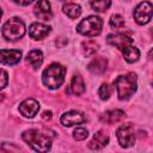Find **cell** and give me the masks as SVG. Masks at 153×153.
<instances>
[{
	"label": "cell",
	"mask_w": 153,
	"mask_h": 153,
	"mask_svg": "<svg viewBox=\"0 0 153 153\" xmlns=\"http://www.w3.org/2000/svg\"><path fill=\"white\" fill-rule=\"evenodd\" d=\"M22 137L29 146H31L35 151L38 152H47L51 147V137L48 136V134L37 129L25 130Z\"/></svg>",
	"instance_id": "obj_1"
},
{
	"label": "cell",
	"mask_w": 153,
	"mask_h": 153,
	"mask_svg": "<svg viewBox=\"0 0 153 153\" xmlns=\"http://www.w3.org/2000/svg\"><path fill=\"white\" fill-rule=\"evenodd\" d=\"M66 68L60 63H51L48 66L42 75L43 84L49 88H59L65 80Z\"/></svg>",
	"instance_id": "obj_2"
},
{
	"label": "cell",
	"mask_w": 153,
	"mask_h": 153,
	"mask_svg": "<svg viewBox=\"0 0 153 153\" xmlns=\"http://www.w3.org/2000/svg\"><path fill=\"white\" fill-rule=\"evenodd\" d=\"M114 85L116 86L118 98L121 100H126L136 91V74L128 73L120 75L114 81Z\"/></svg>",
	"instance_id": "obj_3"
},
{
	"label": "cell",
	"mask_w": 153,
	"mask_h": 153,
	"mask_svg": "<svg viewBox=\"0 0 153 153\" xmlns=\"http://www.w3.org/2000/svg\"><path fill=\"white\" fill-rule=\"evenodd\" d=\"M25 33V24L22 19L13 17L8 19L2 26V36L7 41H17Z\"/></svg>",
	"instance_id": "obj_4"
},
{
	"label": "cell",
	"mask_w": 153,
	"mask_h": 153,
	"mask_svg": "<svg viewBox=\"0 0 153 153\" xmlns=\"http://www.w3.org/2000/svg\"><path fill=\"white\" fill-rule=\"evenodd\" d=\"M102 27H103V20L99 17L88 16L78 24L76 31L85 36H97L102 32Z\"/></svg>",
	"instance_id": "obj_5"
},
{
	"label": "cell",
	"mask_w": 153,
	"mask_h": 153,
	"mask_svg": "<svg viewBox=\"0 0 153 153\" xmlns=\"http://www.w3.org/2000/svg\"><path fill=\"white\" fill-rule=\"evenodd\" d=\"M116 135H117V140L122 147H126V148L130 147L135 142V130H134V127L131 126V123L122 124L117 129Z\"/></svg>",
	"instance_id": "obj_6"
},
{
	"label": "cell",
	"mask_w": 153,
	"mask_h": 153,
	"mask_svg": "<svg viewBox=\"0 0 153 153\" xmlns=\"http://www.w3.org/2000/svg\"><path fill=\"white\" fill-rule=\"evenodd\" d=\"M152 11H153V7H152V4L149 1L140 2L134 10L135 22L137 24H140V25L147 24L152 18Z\"/></svg>",
	"instance_id": "obj_7"
},
{
	"label": "cell",
	"mask_w": 153,
	"mask_h": 153,
	"mask_svg": "<svg viewBox=\"0 0 153 153\" xmlns=\"http://www.w3.org/2000/svg\"><path fill=\"white\" fill-rule=\"evenodd\" d=\"M33 13L41 20H44V22L50 20L53 17V13L50 10L49 1L48 0H38L33 7Z\"/></svg>",
	"instance_id": "obj_8"
},
{
	"label": "cell",
	"mask_w": 153,
	"mask_h": 153,
	"mask_svg": "<svg viewBox=\"0 0 153 153\" xmlns=\"http://www.w3.org/2000/svg\"><path fill=\"white\" fill-rule=\"evenodd\" d=\"M106 42L110 45H112L120 50H123L126 47H128L133 43V38H130L129 36H127L124 33H112V35L108 36Z\"/></svg>",
	"instance_id": "obj_9"
},
{
	"label": "cell",
	"mask_w": 153,
	"mask_h": 153,
	"mask_svg": "<svg viewBox=\"0 0 153 153\" xmlns=\"http://www.w3.org/2000/svg\"><path fill=\"white\" fill-rule=\"evenodd\" d=\"M86 118L84 116V114L72 110V111H67L61 116V123L65 127H72L74 124H80L82 122H85Z\"/></svg>",
	"instance_id": "obj_10"
},
{
	"label": "cell",
	"mask_w": 153,
	"mask_h": 153,
	"mask_svg": "<svg viewBox=\"0 0 153 153\" xmlns=\"http://www.w3.org/2000/svg\"><path fill=\"white\" fill-rule=\"evenodd\" d=\"M38 110H39V104L37 100H35L32 98L25 99L19 105V111L25 117H33L38 112Z\"/></svg>",
	"instance_id": "obj_11"
},
{
	"label": "cell",
	"mask_w": 153,
	"mask_h": 153,
	"mask_svg": "<svg viewBox=\"0 0 153 153\" xmlns=\"http://www.w3.org/2000/svg\"><path fill=\"white\" fill-rule=\"evenodd\" d=\"M22 59V51L16 49H1L0 50V62L4 65H16Z\"/></svg>",
	"instance_id": "obj_12"
},
{
	"label": "cell",
	"mask_w": 153,
	"mask_h": 153,
	"mask_svg": "<svg viewBox=\"0 0 153 153\" xmlns=\"http://www.w3.org/2000/svg\"><path fill=\"white\" fill-rule=\"evenodd\" d=\"M50 26L42 23H32L29 27V35L33 39H43L50 32Z\"/></svg>",
	"instance_id": "obj_13"
},
{
	"label": "cell",
	"mask_w": 153,
	"mask_h": 153,
	"mask_svg": "<svg viewBox=\"0 0 153 153\" xmlns=\"http://www.w3.org/2000/svg\"><path fill=\"white\" fill-rule=\"evenodd\" d=\"M124 117H126L124 111L116 109V110L105 111V112L100 116V121L104 122V123H108V124H112V123H116V122L122 121Z\"/></svg>",
	"instance_id": "obj_14"
},
{
	"label": "cell",
	"mask_w": 153,
	"mask_h": 153,
	"mask_svg": "<svg viewBox=\"0 0 153 153\" xmlns=\"http://www.w3.org/2000/svg\"><path fill=\"white\" fill-rule=\"evenodd\" d=\"M108 142H109V136L104 131L100 130L93 135L92 140L88 143V147L91 149H102L103 147H105L108 145Z\"/></svg>",
	"instance_id": "obj_15"
},
{
	"label": "cell",
	"mask_w": 153,
	"mask_h": 153,
	"mask_svg": "<svg viewBox=\"0 0 153 153\" xmlns=\"http://www.w3.org/2000/svg\"><path fill=\"white\" fill-rule=\"evenodd\" d=\"M106 66H108V60L103 56H99V57L93 59L88 63V71L92 72L93 74H102L105 72Z\"/></svg>",
	"instance_id": "obj_16"
},
{
	"label": "cell",
	"mask_w": 153,
	"mask_h": 153,
	"mask_svg": "<svg viewBox=\"0 0 153 153\" xmlns=\"http://www.w3.org/2000/svg\"><path fill=\"white\" fill-rule=\"evenodd\" d=\"M26 62L35 69H37L43 62V54L41 50H31L26 56Z\"/></svg>",
	"instance_id": "obj_17"
},
{
	"label": "cell",
	"mask_w": 153,
	"mask_h": 153,
	"mask_svg": "<svg viewBox=\"0 0 153 153\" xmlns=\"http://www.w3.org/2000/svg\"><path fill=\"white\" fill-rule=\"evenodd\" d=\"M139 56H140L139 49L135 48V47H133L131 44L128 45V47H126V48L123 49V57H124V60H126L127 62H129V63H133V62L137 61Z\"/></svg>",
	"instance_id": "obj_18"
},
{
	"label": "cell",
	"mask_w": 153,
	"mask_h": 153,
	"mask_svg": "<svg viewBox=\"0 0 153 153\" xmlns=\"http://www.w3.org/2000/svg\"><path fill=\"white\" fill-rule=\"evenodd\" d=\"M71 90L74 94L79 96L85 91V84L82 81V78L80 75H74L71 82Z\"/></svg>",
	"instance_id": "obj_19"
},
{
	"label": "cell",
	"mask_w": 153,
	"mask_h": 153,
	"mask_svg": "<svg viewBox=\"0 0 153 153\" xmlns=\"http://www.w3.org/2000/svg\"><path fill=\"white\" fill-rule=\"evenodd\" d=\"M62 10L72 19H75L81 14V7L76 4H66V5H63Z\"/></svg>",
	"instance_id": "obj_20"
},
{
	"label": "cell",
	"mask_w": 153,
	"mask_h": 153,
	"mask_svg": "<svg viewBox=\"0 0 153 153\" xmlns=\"http://www.w3.org/2000/svg\"><path fill=\"white\" fill-rule=\"evenodd\" d=\"M90 5L92 10L97 12H104L111 5V0H90Z\"/></svg>",
	"instance_id": "obj_21"
},
{
	"label": "cell",
	"mask_w": 153,
	"mask_h": 153,
	"mask_svg": "<svg viewBox=\"0 0 153 153\" xmlns=\"http://www.w3.org/2000/svg\"><path fill=\"white\" fill-rule=\"evenodd\" d=\"M98 50V44L94 41H86L82 43V53L85 56H92Z\"/></svg>",
	"instance_id": "obj_22"
},
{
	"label": "cell",
	"mask_w": 153,
	"mask_h": 153,
	"mask_svg": "<svg viewBox=\"0 0 153 153\" xmlns=\"http://www.w3.org/2000/svg\"><path fill=\"white\" fill-rule=\"evenodd\" d=\"M109 24H110L111 27L120 29V27H123V26H124V19H123V17L120 16V14H114V16H111Z\"/></svg>",
	"instance_id": "obj_23"
},
{
	"label": "cell",
	"mask_w": 153,
	"mask_h": 153,
	"mask_svg": "<svg viewBox=\"0 0 153 153\" xmlns=\"http://www.w3.org/2000/svg\"><path fill=\"white\" fill-rule=\"evenodd\" d=\"M98 94H99L100 99H103V100L109 99V97H110V94H111V87H110L108 84H103V85L99 87Z\"/></svg>",
	"instance_id": "obj_24"
},
{
	"label": "cell",
	"mask_w": 153,
	"mask_h": 153,
	"mask_svg": "<svg viewBox=\"0 0 153 153\" xmlns=\"http://www.w3.org/2000/svg\"><path fill=\"white\" fill-rule=\"evenodd\" d=\"M87 135H88L87 129H85V128H82V127H79V128L74 129V131H73V137H74L75 140H78V141L85 140V139L87 137Z\"/></svg>",
	"instance_id": "obj_25"
},
{
	"label": "cell",
	"mask_w": 153,
	"mask_h": 153,
	"mask_svg": "<svg viewBox=\"0 0 153 153\" xmlns=\"http://www.w3.org/2000/svg\"><path fill=\"white\" fill-rule=\"evenodd\" d=\"M8 81V75L4 69H0V90H2Z\"/></svg>",
	"instance_id": "obj_26"
},
{
	"label": "cell",
	"mask_w": 153,
	"mask_h": 153,
	"mask_svg": "<svg viewBox=\"0 0 153 153\" xmlns=\"http://www.w3.org/2000/svg\"><path fill=\"white\" fill-rule=\"evenodd\" d=\"M13 2H16V4H18V5H22V6H26V5H29V4H31L33 0H12Z\"/></svg>",
	"instance_id": "obj_27"
},
{
	"label": "cell",
	"mask_w": 153,
	"mask_h": 153,
	"mask_svg": "<svg viewBox=\"0 0 153 153\" xmlns=\"http://www.w3.org/2000/svg\"><path fill=\"white\" fill-rule=\"evenodd\" d=\"M42 117H43V120H50L51 118V111H44L43 112V115H42Z\"/></svg>",
	"instance_id": "obj_28"
},
{
	"label": "cell",
	"mask_w": 153,
	"mask_h": 153,
	"mask_svg": "<svg viewBox=\"0 0 153 153\" xmlns=\"http://www.w3.org/2000/svg\"><path fill=\"white\" fill-rule=\"evenodd\" d=\"M1 16H2V11H1V8H0V19H1Z\"/></svg>",
	"instance_id": "obj_29"
},
{
	"label": "cell",
	"mask_w": 153,
	"mask_h": 153,
	"mask_svg": "<svg viewBox=\"0 0 153 153\" xmlns=\"http://www.w3.org/2000/svg\"><path fill=\"white\" fill-rule=\"evenodd\" d=\"M62 1H68V0H62Z\"/></svg>",
	"instance_id": "obj_30"
}]
</instances>
